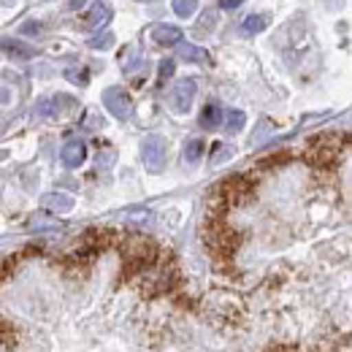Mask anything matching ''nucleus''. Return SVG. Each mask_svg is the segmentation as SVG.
Here are the masks:
<instances>
[{
  "mask_svg": "<svg viewBox=\"0 0 352 352\" xmlns=\"http://www.w3.org/2000/svg\"><path fill=\"white\" fill-rule=\"evenodd\" d=\"M60 160H63L65 168H79V166L87 160V146H85V141L71 138V141L60 149Z\"/></svg>",
  "mask_w": 352,
  "mask_h": 352,
  "instance_id": "nucleus-6",
  "label": "nucleus"
},
{
  "mask_svg": "<svg viewBox=\"0 0 352 352\" xmlns=\"http://www.w3.org/2000/svg\"><path fill=\"white\" fill-rule=\"evenodd\" d=\"M109 22H111V8H109L106 3H100V0L89 3V8L85 11L82 25H85L87 30H100V28L109 25Z\"/></svg>",
  "mask_w": 352,
  "mask_h": 352,
  "instance_id": "nucleus-7",
  "label": "nucleus"
},
{
  "mask_svg": "<svg viewBox=\"0 0 352 352\" xmlns=\"http://www.w3.org/2000/svg\"><path fill=\"white\" fill-rule=\"evenodd\" d=\"M149 36H152V41L160 46H174L182 41V30L174 28V25H155L152 30H149Z\"/></svg>",
  "mask_w": 352,
  "mask_h": 352,
  "instance_id": "nucleus-9",
  "label": "nucleus"
},
{
  "mask_svg": "<svg viewBox=\"0 0 352 352\" xmlns=\"http://www.w3.org/2000/svg\"><path fill=\"white\" fill-rule=\"evenodd\" d=\"M214 149H217V152H214V157H212V163H222L225 157H233V146H228V144H217Z\"/></svg>",
  "mask_w": 352,
  "mask_h": 352,
  "instance_id": "nucleus-19",
  "label": "nucleus"
},
{
  "mask_svg": "<svg viewBox=\"0 0 352 352\" xmlns=\"http://www.w3.org/2000/svg\"><path fill=\"white\" fill-rule=\"evenodd\" d=\"M179 54H182V60H187V63H206V60H209V52L195 44H179Z\"/></svg>",
  "mask_w": 352,
  "mask_h": 352,
  "instance_id": "nucleus-11",
  "label": "nucleus"
},
{
  "mask_svg": "<svg viewBox=\"0 0 352 352\" xmlns=\"http://www.w3.org/2000/svg\"><path fill=\"white\" fill-rule=\"evenodd\" d=\"M244 0H220V8L222 11H233V8H239Z\"/></svg>",
  "mask_w": 352,
  "mask_h": 352,
  "instance_id": "nucleus-23",
  "label": "nucleus"
},
{
  "mask_svg": "<svg viewBox=\"0 0 352 352\" xmlns=\"http://www.w3.org/2000/svg\"><path fill=\"white\" fill-rule=\"evenodd\" d=\"M41 206L52 214H68L74 209V198L68 192H46L41 198Z\"/></svg>",
  "mask_w": 352,
  "mask_h": 352,
  "instance_id": "nucleus-8",
  "label": "nucleus"
},
{
  "mask_svg": "<svg viewBox=\"0 0 352 352\" xmlns=\"http://www.w3.org/2000/svg\"><path fill=\"white\" fill-rule=\"evenodd\" d=\"M195 92H198V85L192 79H182L176 82L171 95H168V106L174 114H187L192 109V100H195Z\"/></svg>",
  "mask_w": 352,
  "mask_h": 352,
  "instance_id": "nucleus-3",
  "label": "nucleus"
},
{
  "mask_svg": "<svg viewBox=\"0 0 352 352\" xmlns=\"http://www.w3.org/2000/svg\"><path fill=\"white\" fill-rule=\"evenodd\" d=\"M214 22H217V14L212 11V14H206V16L198 22V30H201V33H204V30H212V28H214Z\"/></svg>",
  "mask_w": 352,
  "mask_h": 352,
  "instance_id": "nucleus-22",
  "label": "nucleus"
},
{
  "mask_svg": "<svg viewBox=\"0 0 352 352\" xmlns=\"http://www.w3.org/2000/svg\"><path fill=\"white\" fill-rule=\"evenodd\" d=\"M171 76H174V60H163L160 63V82H166Z\"/></svg>",
  "mask_w": 352,
  "mask_h": 352,
  "instance_id": "nucleus-21",
  "label": "nucleus"
},
{
  "mask_svg": "<svg viewBox=\"0 0 352 352\" xmlns=\"http://www.w3.org/2000/svg\"><path fill=\"white\" fill-rule=\"evenodd\" d=\"M120 68H122V74H125L128 79H138V76L146 71V57H144V52L135 44L125 46L122 54H120Z\"/></svg>",
  "mask_w": 352,
  "mask_h": 352,
  "instance_id": "nucleus-4",
  "label": "nucleus"
},
{
  "mask_svg": "<svg viewBox=\"0 0 352 352\" xmlns=\"http://www.w3.org/2000/svg\"><path fill=\"white\" fill-rule=\"evenodd\" d=\"M220 122H222V109L217 103H206L204 111H201V128L214 131V128H220Z\"/></svg>",
  "mask_w": 352,
  "mask_h": 352,
  "instance_id": "nucleus-10",
  "label": "nucleus"
},
{
  "mask_svg": "<svg viewBox=\"0 0 352 352\" xmlns=\"http://www.w3.org/2000/svg\"><path fill=\"white\" fill-rule=\"evenodd\" d=\"M171 8H174L176 16L187 19V16H192V14L198 11V0H174V3H171Z\"/></svg>",
  "mask_w": 352,
  "mask_h": 352,
  "instance_id": "nucleus-15",
  "label": "nucleus"
},
{
  "mask_svg": "<svg viewBox=\"0 0 352 352\" xmlns=\"http://www.w3.org/2000/svg\"><path fill=\"white\" fill-rule=\"evenodd\" d=\"M225 125H228V133H241L244 131V125H247L244 111H230V114L225 117Z\"/></svg>",
  "mask_w": 352,
  "mask_h": 352,
  "instance_id": "nucleus-16",
  "label": "nucleus"
},
{
  "mask_svg": "<svg viewBox=\"0 0 352 352\" xmlns=\"http://www.w3.org/2000/svg\"><path fill=\"white\" fill-rule=\"evenodd\" d=\"M0 49H6V52H11V54L16 52L19 57H33V54H36V52H33V49H30L28 44H22V41H14V38H0Z\"/></svg>",
  "mask_w": 352,
  "mask_h": 352,
  "instance_id": "nucleus-14",
  "label": "nucleus"
},
{
  "mask_svg": "<svg viewBox=\"0 0 352 352\" xmlns=\"http://www.w3.org/2000/svg\"><path fill=\"white\" fill-rule=\"evenodd\" d=\"M76 103L68 98V95H54V98H44L38 106H36V114L46 117V120H57L63 117V111H71Z\"/></svg>",
  "mask_w": 352,
  "mask_h": 352,
  "instance_id": "nucleus-5",
  "label": "nucleus"
},
{
  "mask_svg": "<svg viewBox=\"0 0 352 352\" xmlns=\"http://www.w3.org/2000/svg\"><path fill=\"white\" fill-rule=\"evenodd\" d=\"M182 155H184V163H190V166L198 163L201 155H204V141H201V138H190V141L184 144V152H182Z\"/></svg>",
  "mask_w": 352,
  "mask_h": 352,
  "instance_id": "nucleus-13",
  "label": "nucleus"
},
{
  "mask_svg": "<svg viewBox=\"0 0 352 352\" xmlns=\"http://www.w3.org/2000/svg\"><path fill=\"white\" fill-rule=\"evenodd\" d=\"M103 106L109 109V114H111V117H117V120H131L133 98L122 87H106L103 89Z\"/></svg>",
  "mask_w": 352,
  "mask_h": 352,
  "instance_id": "nucleus-2",
  "label": "nucleus"
},
{
  "mask_svg": "<svg viewBox=\"0 0 352 352\" xmlns=\"http://www.w3.org/2000/svg\"><path fill=\"white\" fill-rule=\"evenodd\" d=\"M44 30V25L41 22H25L22 28H19V33H25V36H38Z\"/></svg>",
  "mask_w": 352,
  "mask_h": 352,
  "instance_id": "nucleus-20",
  "label": "nucleus"
},
{
  "mask_svg": "<svg viewBox=\"0 0 352 352\" xmlns=\"http://www.w3.org/2000/svg\"><path fill=\"white\" fill-rule=\"evenodd\" d=\"M65 76H68V79H71L74 85H82V87H85V85H87V82H89L87 68H71V71H68Z\"/></svg>",
  "mask_w": 352,
  "mask_h": 352,
  "instance_id": "nucleus-17",
  "label": "nucleus"
},
{
  "mask_svg": "<svg viewBox=\"0 0 352 352\" xmlns=\"http://www.w3.org/2000/svg\"><path fill=\"white\" fill-rule=\"evenodd\" d=\"M111 44H114V36H111V33H103V36H92V38H89V46H92V49H109Z\"/></svg>",
  "mask_w": 352,
  "mask_h": 352,
  "instance_id": "nucleus-18",
  "label": "nucleus"
},
{
  "mask_svg": "<svg viewBox=\"0 0 352 352\" xmlns=\"http://www.w3.org/2000/svg\"><path fill=\"white\" fill-rule=\"evenodd\" d=\"M141 157H144V166L149 174H160L166 168V157H168V144L163 135H146L144 144H141Z\"/></svg>",
  "mask_w": 352,
  "mask_h": 352,
  "instance_id": "nucleus-1",
  "label": "nucleus"
},
{
  "mask_svg": "<svg viewBox=\"0 0 352 352\" xmlns=\"http://www.w3.org/2000/svg\"><path fill=\"white\" fill-rule=\"evenodd\" d=\"M265 28H268V16H263V14H252V16H247V19H244L241 33L255 36V33H263Z\"/></svg>",
  "mask_w": 352,
  "mask_h": 352,
  "instance_id": "nucleus-12",
  "label": "nucleus"
}]
</instances>
